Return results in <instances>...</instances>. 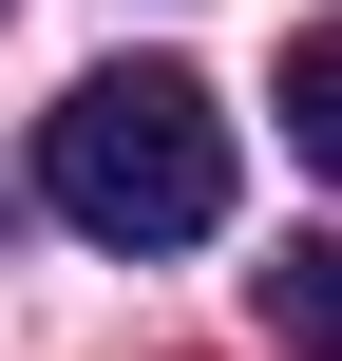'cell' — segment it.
Listing matches in <instances>:
<instances>
[{
  "instance_id": "cell-1",
  "label": "cell",
  "mask_w": 342,
  "mask_h": 361,
  "mask_svg": "<svg viewBox=\"0 0 342 361\" xmlns=\"http://www.w3.org/2000/svg\"><path fill=\"white\" fill-rule=\"evenodd\" d=\"M38 190H57V228H95V247H209V228H228V114H209V76H190V57L76 76V95L38 114Z\"/></svg>"
},
{
  "instance_id": "cell-2",
  "label": "cell",
  "mask_w": 342,
  "mask_h": 361,
  "mask_svg": "<svg viewBox=\"0 0 342 361\" xmlns=\"http://www.w3.org/2000/svg\"><path fill=\"white\" fill-rule=\"evenodd\" d=\"M286 152H305V171H342V19H305V38H286Z\"/></svg>"
},
{
  "instance_id": "cell-3",
  "label": "cell",
  "mask_w": 342,
  "mask_h": 361,
  "mask_svg": "<svg viewBox=\"0 0 342 361\" xmlns=\"http://www.w3.org/2000/svg\"><path fill=\"white\" fill-rule=\"evenodd\" d=\"M267 324H286V343H324V361H342V228H305V247L267 267Z\"/></svg>"
}]
</instances>
